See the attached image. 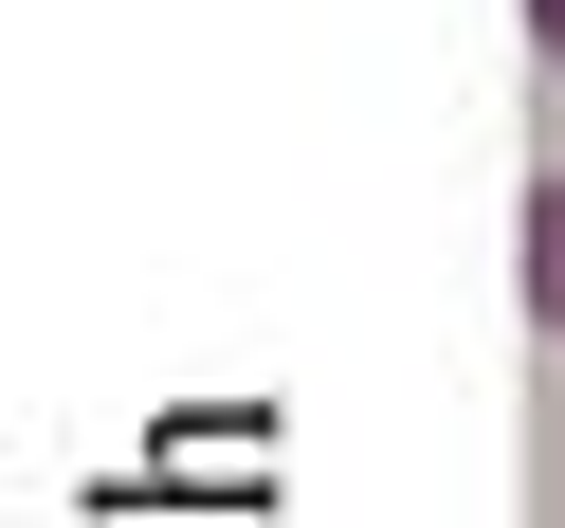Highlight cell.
I'll use <instances>...</instances> for the list:
<instances>
[{
	"label": "cell",
	"instance_id": "1",
	"mask_svg": "<svg viewBox=\"0 0 565 528\" xmlns=\"http://www.w3.org/2000/svg\"><path fill=\"white\" fill-rule=\"evenodd\" d=\"M529 328L565 346V183H529Z\"/></svg>",
	"mask_w": 565,
	"mask_h": 528
},
{
	"label": "cell",
	"instance_id": "2",
	"mask_svg": "<svg viewBox=\"0 0 565 528\" xmlns=\"http://www.w3.org/2000/svg\"><path fill=\"white\" fill-rule=\"evenodd\" d=\"M529 37H547V74H565V0H529Z\"/></svg>",
	"mask_w": 565,
	"mask_h": 528
}]
</instances>
